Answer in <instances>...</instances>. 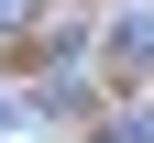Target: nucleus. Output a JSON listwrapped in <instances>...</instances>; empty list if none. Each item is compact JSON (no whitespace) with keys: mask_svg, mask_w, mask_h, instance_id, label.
<instances>
[{"mask_svg":"<svg viewBox=\"0 0 154 143\" xmlns=\"http://www.w3.org/2000/svg\"><path fill=\"white\" fill-rule=\"evenodd\" d=\"M110 66H121V77L154 66V11H121V22H110Z\"/></svg>","mask_w":154,"mask_h":143,"instance_id":"1","label":"nucleus"},{"mask_svg":"<svg viewBox=\"0 0 154 143\" xmlns=\"http://www.w3.org/2000/svg\"><path fill=\"white\" fill-rule=\"evenodd\" d=\"M22 11H33V0H0V33H11V22H22Z\"/></svg>","mask_w":154,"mask_h":143,"instance_id":"2","label":"nucleus"},{"mask_svg":"<svg viewBox=\"0 0 154 143\" xmlns=\"http://www.w3.org/2000/svg\"><path fill=\"white\" fill-rule=\"evenodd\" d=\"M0 121H11V99H0Z\"/></svg>","mask_w":154,"mask_h":143,"instance_id":"3","label":"nucleus"}]
</instances>
